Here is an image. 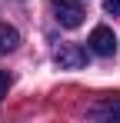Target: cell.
Listing matches in <instances>:
<instances>
[{
  "label": "cell",
  "mask_w": 120,
  "mask_h": 123,
  "mask_svg": "<svg viewBox=\"0 0 120 123\" xmlns=\"http://www.w3.org/2000/svg\"><path fill=\"white\" fill-rule=\"evenodd\" d=\"M50 7H53V13H57V23L67 27V30L80 27L83 17H87V10H83L80 0H50Z\"/></svg>",
  "instance_id": "6da1fadb"
},
{
  "label": "cell",
  "mask_w": 120,
  "mask_h": 123,
  "mask_svg": "<svg viewBox=\"0 0 120 123\" xmlns=\"http://www.w3.org/2000/svg\"><path fill=\"white\" fill-rule=\"evenodd\" d=\"M53 60H57L60 70H80V67L87 63V50H83L80 43H60L57 53H53Z\"/></svg>",
  "instance_id": "7a4b0ae2"
},
{
  "label": "cell",
  "mask_w": 120,
  "mask_h": 123,
  "mask_svg": "<svg viewBox=\"0 0 120 123\" xmlns=\"http://www.w3.org/2000/svg\"><path fill=\"white\" fill-rule=\"evenodd\" d=\"M87 47H90V53H97V57H113V50H117V37H113L110 27H93Z\"/></svg>",
  "instance_id": "3957f363"
},
{
  "label": "cell",
  "mask_w": 120,
  "mask_h": 123,
  "mask_svg": "<svg viewBox=\"0 0 120 123\" xmlns=\"http://www.w3.org/2000/svg\"><path fill=\"white\" fill-rule=\"evenodd\" d=\"M17 43H20V33L10 27V23H0V53H10Z\"/></svg>",
  "instance_id": "277c9868"
},
{
  "label": "cell",
  "mask_w": 120,
  "mask_h": 123,
  "mask_svg": "<svg viewBox=\"0 0 120 123\" xmlns=\"http://www.w3.org/2000/svg\"><path fill=\"white\" fill-rule=\"evenodd\" d=\"M90 113L93 117H120V103H103V106H93Z\"/></svg>",
  "instance_id": "5b68a950"
},
{
  "label": "cell",
  "mask_w": 120,
  "mask_h": 123,
  "mask_svg": "<svg viewBox=\"0 0 120 123\" xmlns=\"http://www.w3.org/2000/svg\"><path fill=\"white\" fill-rule=\"evenodd\" d=\"M103 10L113 13V17H120V0H103Z\"/></svg>",
  "instance_id": "8992f818"
},
{
  "label": "cell",
  "mask_w": 120,
  "mask_h": 123,
  "mask_svg": "<svg viewBox=\"0 0 120 123\" xmlns=\"http://www.w3.org/2000/svg\"><path fill=\"white\" fill-rule=\"evenodd\" d=\"M7 90H10V77H7V73L0 70V100L7 97Z\"/></svg>",
  "instance_id": "52a82bcc"
}]
</instances>
